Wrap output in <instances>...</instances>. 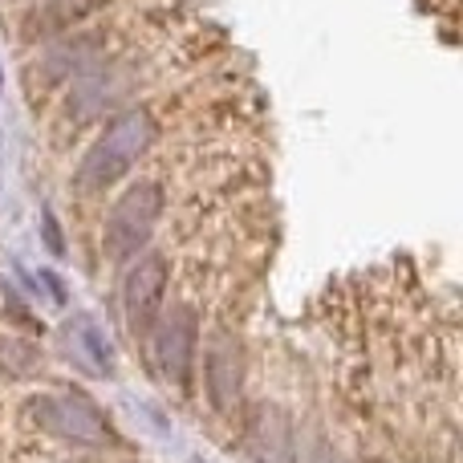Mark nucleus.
Here are the masks:
<instances>
[{
  "instance_id": "f257e3e1",
  "label": "nucleus",
  "mask_w": 463,
  "mask_h": 463,
  "mask_svg": "<svg viewBox=\"0 0 463 463\" xmlns=\"http://www.w3.org/2000/svg\"><path fill=\"white\" fill-rule=\"evenodd\" d=\"M155 135H159V127H155V114H146V110H127L114 122H106L102 135L86 146V155H81L78 167H73V187H78L81 195L110 192L155 146Z\"/></svg>"
},
{
  "instance_id": "f03ea898",
  "label": "nucleus",
  "mask_w": 463,
  "mask_h": 463,
  "mask_svg": "<svg viewBox=\"0 0 463 463\" xmlns=\"http://www.w3.org/2000/svg\"><path fill=\"white\" fill-rule=\"evenodd\" d=\"M163 216V187L155 179H138L114 200L102 228V248L114 264H130L138 252H146L155 228Z\"/></svg>"
},
{
  "instance_id": "7ed1b4c3",
  "label": "nucleus",
  "mask_w": 463,
  "mask_h": 463,
  "mask_svg": "<svg viewBox=\"0 0 463 463\" xmlns=\"http://www.w3.org/2000/svg\"><path fill=\"white\" fill-rule=\"evenodd\" d=\"M29 407L33 419L61 443H73V448H114L118 443V435L98 411V402L86 399L81 391H45Z\"/></svg>"
},
{
  "instance_id": "20e7f679",
  "label": "nucleus",
  "mask_w": 463,
  "mask_h": 463,
  "mask_svg": "<svg viewBox=\"0 0 463 463\" xmlns=\"http://www.w3.org/2000/svg\"><path fill=\"white\" fill-rule=\"evenodd\" d=\"M146 337H151V358H155L159 378L167 386L187 391L192 386V370H195V354H200V317H195V309L192 305L163 309Z\"/></svg>"
},
{
  "instance_id": "39448f33",
  "label": "nucleus",
  "mask_w": 463,
  "mask_h": 463,
  "mask_svg": "<svg viewBox=\"0 0 463 463\" xmlns=\"http://www.w3.org/2000/svg\"><path fill=\"white\" fill-rule=\"evenodd\" d=\"M167 256L159 252H138L122 280V313H127V329L135 337H146L159 321V313L167 309Z\"/></svg>"
},
{
  "instance_id": "423d86ee",
  "label": "nucleus",
  "mask_w": 463,
  "mask_h": 463,
  "mask_svg": "<svg viewBox=\"0 0 463 463\" xmlns=\"http://www.w3.org/2000/svg\"><path fill=\"white\" fill-rule=\"evenodd\" d=\"M203 386H208V399L220 415H228L240 402V391H244V350H240V342L228 329H216L208 342V354H203Z\"/></svg>"
},
{
  "instance_id": "0eeeda50",
  "label": "nucleus",
  "mask_w": 463,
  "mask_h": 463,
  "mask_svg": "<svg viewBox=\"0 0 463 463\" xmlns=\"http://www.w3.org/2000/svg\"><path fill=\"white\" fill-rule=\"evenodd\" d=\"M114 90H118V81H114V70H94V73H81V78L73 81L70 110L78 114V118H94V114H102L106 106H110Z\"/></svg>"
},
{
  "instance_id": "6e6552de",
  "label": "nucleus",
  "mask_w": 463,
  "mask_h": 463,
  "mask_svg": "<svg viewBox=\"0 0 463 463\" xmlns=\"http://www.w3.org/2000/svg\"><path fill=\"white\" fill-rule=\"evenodd\" d=\"M78 354L98 370V374H110L114 370V354H110V345H106L102 329H98L94 321H78Z\"/></svg>"
},
{
  "instance_id": "1a4fd4ad",
  "label": "nucleus",
  "mask_w": 463,
  "mask_h": 463,
  "mask_svg": "<svg viewBox=\"0 0 463 463\" xmlns=\"http://www.w3.org/2000/svg\"><path fill=\"white\" fill-rule=\"evenodd\" d=\"M41 224H45V236H49V252H57V256H61V232H57V224H53V216H49V212H45V216H41Z\"/></svg>"
}]
</instances>
